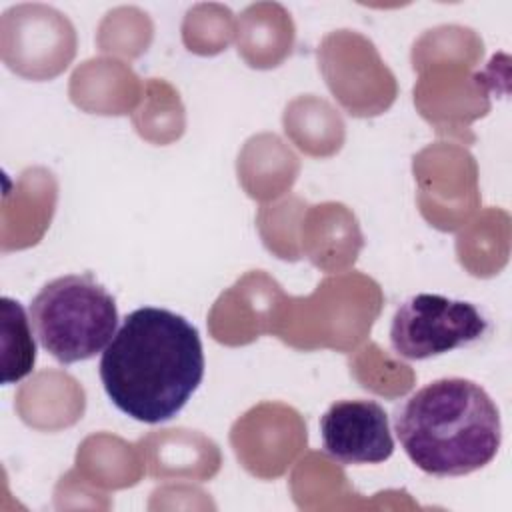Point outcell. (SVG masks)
<instances>
[{
  "mask_svg": "<svg viewBox=\"0 0 512 512\" xmlns=\"http://www.w3.org/2000/svg\"><path fill=\"white\" fill-rule=\"evenodd\" d=\"M98 368L106 396L122 414L144 424L166 422L204 378L200 332L172 310L136 308L104 348Z\"/></svg>",
  "mask_w": 512,
  "mask_h": 512,
  "instance_id": "cell-1",
  "label": "cell"
},
{
  "mask_svg": "<svg viewBox=\"0 0 512 512\" xmlns=\"http://www.w3.org/2000/svg\"><path fill=\"white\" fill-rule=\"evenodd\" d=\"M394 432L422 472L466 476L490 464L502 444L496 402L474 380L438 378L408 396L394 414Z\"/></svg>",
  "mask_w": 512,
  "mask_h": 512,
  "instance_id": "cell-2",
  "label": "cell"
},
{
  "mask_svg": "<svg viewBox=\"0 0 512 512\" xmlns=\"http://www.w3.org/2000/svg\"><path fill=\"white\" fill-rule=\"evenodd\" d=\"M30 322L54 360L74 364L110 344L118 330V308L92 274H66L44 284L32 298Z\"/></svg>",
  "mask_w": 512,
  "mask_h": 512,
  "instance_id": "cell-3",
  "label": "cell"
},
{
  "mask_svg": "<svg viewBox=\"0 0 512 512\" xmlns=\"http://www.w3.org/2000/svg\"><path fill=\"white\" fill-rule=\"evenodd\" d=\"M488 328V318L474 302L422 292L396 308L390 344L406 360H426L478 342Z\"/></svg>",
  "mask_w": 512,
  "mask_h": 512,
  "instance_id": "cell-4",
  "label": "cell"
},
{
  "mask_svg": "<svg viewBox=\"0 0 512 512\" xmlns=\"http://www.w3.org/2000/svg\"><path fill=\"white\" fill-rule=\"evenodd\" d=\"M322 446L340 464H380L394 452L386 410L374 400H338L320 416Z\"/></svg>",
  "mask_w": 512,
  "mask_h": 512,
  "instance_id": "cell-5",
  "label": "cell"
},
{
  "mask_svg": "<svg viewBox=\"0 0 512 512\" xmlns=\"http://www.w3.org/2000/svg\"><path fill=\"white\" fill-rule=\"evenodd\" d=\"M2 312V384H14L28 376L36 362L32 322L24 306L8 296L0 302Z\"/></svg>",
  "mask_w": 512,
  "mask_h": 512,
  "instance_id": "cell-6",
  "label": "cell"
}]
</instances>
